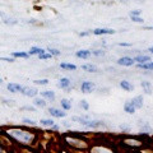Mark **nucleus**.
<instances>
[{"mask_svg":"<svg viewBox=\"0 0 153 153\" xmlns=\"http://www.w3.org/2000/svg\"><path fill=\"white\" fill-rule=\"evenodd\" d=\"M9 135H12L13 138H16L18 142L25 143V144H30L33 142V135L32 133L26 131V130H18V129H13V130H9Z\"/></svg>","mask_w":153,"mask_h":153,"instance_id":"f257e3e1","label":"nucleus"},{"mask_svg":"<svg viewBox=\"0 0 153 153\" xmlns=\"http://www.w3.org/2000/svg\"><path fill=\"white\" fill-rule=\"evenodd\" d=\"M73 121H78L79 124L87 126V128H98V126H103V123L102 121H98V120H89L87 117H79V116H73L71 117Z\"/></svg>","mask_w":153,"mask_h":153,"instance_id":"f03ea898","label":"nucleus"},{"mask_svg":"<svg viewBox=\"0 0 153 153\" xmlns=\"http://www.w3.org/2000/svg\"><path fill=\"white\" fill-rule=\"evenodd\" d=\"M96 88V85L93 82H89V80H85L80 84V91H82L83 93H91L93 92V89Z\"/></svg>","mask_w":153,"mask_h":153,"instance_id":"7ed1b4c3","label":"nucleus"},{"mask_svg":"<svg viewBox=\"0 0 153 153\" xmlns=\"http://www.w3.org/2000/svg\"><path fill=\"white\" fill-rule=\"evenodd\" d=\"M93 35L96 36H103V35H114L115 30H111V28H96V30L92 31Z\"/></svg>","mask_w":153,"mask_h":153,"instance_id":"20e7f679","label":"nucleus"},{"mask_svg":"<svg viewBox=\"0 0 153 153\" xmlns=\"http://www.w3.org/2000/svg\"><path fill=\"white\" fill-rule=\"evenodd\" d=\"M134 63H135V61H134V59L130 56H123L117 60V64L121 66H131V65H134Z\"/></svg>","mask_w":153,"mask_h":153,"instance_id":"39448f33","label":"nucleus"},{"mask_svg":"<svg viewBox=\"0 0 153 153\" xmlns=\"http://www.w3.org/2000/svg\"><path fill=\"white\" fill-rule=\"evenodd\" d=\"M49 114L51 115V116L57 117V119H61V117H65V116H66V112L61 111V110L56 108V107H50V108H49Z\"/></svg>","mask_w":153,"mask_h":153,"instance_id":"423d86ee","label":"nucleus"},{"mask_svg":"<svg viewBox=\"0 0 153 153\" xmlns=\"http://www.w3.org/2000/svg\"><path fill=\"white\" fill-rule=\"evenodd\" d=\"M21 93L23 96H26V97H35V96L38 93V91L35 88H31V87H23Z\"/></svg>","mask_w":153,"mask_h":153,"instance_id":"0eeeda50","label":"nucleus"},{"mask_svg":"<svg viewBox=\"0 0 153 153\" xmlns=\"http://www.w3.org/2000/svg\"><path fill=\"white\" fill-rule=\"evenodd\" d=\"M142 88H143V92H144L146 94H152L153 92V85L151 82H148V80H143V82L140 83Z\"/></svg>","mask_w":153,"mask_h":153,"instance_id":"6e6552de","label":"nucleus"},{"mask_svg":"<svg viewBox=\"0 0 153 153\" xmlns=\"http://www.w3.org/2000/svg\"><path fill=\"white\" fill-rule=\"evenodd\" d=\"M7 88L9 92H12V93H18V92H21L22 88H23V85L21 84H18V83H9L7 85Z\"/></svg>","mask_w":153,"mask_h":153,"instance_id":"1a4fd4ad","label":"nucleus"},{"mask_svg":"<svg viewBox=\"0 0 153 153\" xmlns=\"http://www.w3.org/2000/svg\"><path fill=\"white\" fill-rule=\"evenodd\" d=\"M70 84H71V80L69 78H66V76H64V78H61L59 80V83H57V85L61 88V89H68L70 87Z\"/></svg>","mask_w":153,"mask_h":153,"instance_id":"9d476101","label":"nucleus"},{"mask_svg":"<svg viewBox=\"0 0 153 153\" xmlns=\"http://www.w3.org/2000/svg\"><path fill=\"white\" fill-rule=\"evenodd\" d=\"M135 106L131 103V101H126L125 103H124V111H125L126 114H130V115H133L134 112H135Z\"/></svg>","mask_w":153,"mask_h":153,"instance_id":"9b49d317","label":"nucleus"},{"mask_svg":"<svg viewBox=\"0 0 153 153\" xmlns=\"http://www.w3.org/2000/svg\"><path fill=\"white\" fill-rule=\"evenodd\" d=\"M91 55H92V51L89 50H79L75 52V56L79 57V59H88Z\"/></svg>","mask_w":153,"mask_h":153,"instance_id":"f8f14e48","label":"nucleus"},{"mask_svg":"<svg viewBox=\"0 0 153 153\" xmlns=\"http://www.w3.org/2000/svg\"><path fill=\"white\" fill-rule=\"evenodd\" d=\"M82 69L84 71H87V73H98V68L96 65H92V64H83Z\"/></svg>","mask_w":153,"mask_h":153,"instance_id":"ddd939ff","label":"nucleus"},{"mask_svg":"<svg viewBox=\"0 0 153 153\" xmlns=\"http://www.w3.org/2000/svg\"><path fill=\"white\" fill-rule=\"evenodd\" d=\"M131 103L135 106L137 110H139L143 107V96H137V97H134L131 100Z\"/></svg>","mask_w":153,"mask_h":153,"instance_id":"4468645a","label":"nucleus"},{"mask_svg":"<svg viewBox=\"0 0 153 153\" xmlns=\"http://www.w3.org/2000/svg\"><path fill=\"white\" fill-rule=\"evenodd\" d=\"M134 61L138 63V64H143V63H147V61H151V56L140 54V55H138V56L134 57Z\"/></svg>","mask_w":153,"mask_h":153,"instance_id":"2eb2a0df","label":"nucleus"},{"mask_svg":"<svg viewBox=\"0 0 153 153\" xmlns=\"http://www.w3.org/2000/svg\"><path fill=\"white\" fill-rule=\"evenodd\" d=\"M41 96L46 100H49V101H55L56 96H55V92H52V91H44V92H41Z\"/></svg>","mask_w":153,"mask_h":153,"instance_id":"dca6fc26","label":"nucleus"},{"mask_svg":"<svg viewBox=\"0 0 153 153\" xmlns=\"http://www.w3.org/2000/svg\"><path fill=\"white\" fill-rule=\"evenodd\" d=\"M120 87L124 91H128V92H130V91L134 89V85L129 82V80H121V82H120Z\"/></svg>","mask_w":153,"mask_h":153,"instance_id":"f3484780","label":"nucleus"},{"mask_svg":"<svg viewBox=\"0 0 153 153\" xmlns=\"http://www.w3.org/2000/svg\"><path fill=\"white\" fill-rule=\"evenodd\" d=\"M138 68L143 70H153V61H147L143 64H138Z\"/></svg>","mask_w":153,"mask_h":153,"instance_id":"a211bd4d","label":"nucleus"},{"mask_svg":"<svg viewBox=\"0 0 153 153\" xmlns=\"http://www.w3.org/2000/svg\"><path fill=\"white\" fill-rule=\"evenodd\" d=\"M60 105H61V107H63L65 111H69V110H71V102L69 101V100L63 98V100L60 101Z\"/></svg>","mask_w":153,"mask_h":153,"instance_id":"6ab92c4d","label":"nucleus"},{"mask_svg":"<svg viewBox=\"0 0 153 153\" xmlns=\"http://www.w3.org/2000/svg\"><path fill=\"white\" fill-rule=\"evenodd\" d=\"M33 103H35V106L41 107V108L46 107V101H45L44 98H40V97H37V98L33 100Z\"/></svg>","mask_w":153,"mask_h":153,"instance_id":"aec40b11","label":"nucleus"},{"mask_svg":"<svg viewBox=\"0 0 153 153\" xmlns=\"http://www.w3.org/2000/svg\"><path fill=\"white\" fill-rule=\"evenodd\" d=\"M45 50L44 49H41V47H31V50L28 51V54L30 55H40V54H44Z\"/></svg>","mask_w":153,"mask_h":153,"instance_id":"412c9836","label":"nucleus"},{"mask_svg":"<svg viewBox=\"0 0 153 153\" xmlns=\"http://www.w3.org/2000/svg\"><path fill=\"white\" fill-rule=\"evenodd\" d=\"M60 68L64 69V70H76V66L74 64H70V63H61L60 64Z\"/></svg>","mask_w":153,"mask_h":153,"instance_id":"4be33fe9","label":"nucleus"},{"mask_svg":"<svg viewBox=\"0 0 153 153\" xmlns=\"http://www.w3.org/2000/svg\"><path fill=\"white\" fill-rule=\"evenodd\" d=\"M12 56L13 57H23V59H27L30 54H27V52H23V51H14L12 52Z\"/></svg>","mask_w":153,"mask_h":153,"instance_id":"5701e85b","label":"nucleus"},{"mask_svg":"<svg viewBox=\"0 0 153 153\" xmlns=\"http://www.w3.org/2000/svg\"><path fill=\"white\" fill-rule=\"evenodd\" d=\"M40 124L42 126H50V128H52V125H54V120H51V119H42V120L40 121Z\"/></svg>","mask_w":153,"mask_h":153,"instance_id":"b1692460","label":"nucleus"},{"mask_svg":"<svg viewBox=\"0 0 153 153\" xmlns=\"http://www.w3.org/2000/svg\"><path fill=\"white\" fill-rule=\"evenodd\" d=\"M33 83L37 85H46V84H49V79H36V80H33Z\"/></svg>","mask_w":153,"mask_h":153,"instance_id":"393cba45","label":"nucleus"},{"mask_svg":"<svg viewBox=\"0 0 153 153\" xmlns=\"http://www.w3.org/2000/svg\"><path fill=\"white\" fill-rule=\"evenodd\" d=\"M47 51H49L52 56H59L61 54V52L57 50V49H52V47H47Z\"/></svg>","mask_w":153,"mask_h":153,"instance_id":"a878e982","label":"nucleus"},{"mask_svg":"<svg viewBox=\"0 0 153 153\" xmlns=\"http://www.w3.org/2000/svg\"><path fill=\"white\" fill-rule=\"evenodd\" d=\"M38 57H40L41 60H47V59H51L52 55L50 54V52H49V54H46V51H45L44 54H40V55H38Z\"/></svg>","mask_w":153,"mask_h":153,"instance_id":"bb28decb","label":"nucleus"},{"mask_svg":"<svg viewBox=\"0 0 153 153\" xmlns=\"http://www.w3.org/2000/svg\"><path fill=\"white\" fill-rule=\"evenodd\" d=\"M131 21L135 22V23H143V22H144V19L140 18L139 16H131Z\"/></svg>","mask_w":153,"mask_h":153,"instance_id":"cd10ccee","label":"nucleus"},{"mask_svg":"<svg viewBox=\"0 0 153 153\" xmlns=\"http://www.w3.org/2000/svg\"><path fill=\"white\" fill-rule=\"evenodd\" d=\"M92 55H94V56H103L105 55V51L103 50H93L92 51Z\"/></svg>","mask_w":153,"mask_h":153,"instance_id":"c85d7f7f","label":"nucleus"},{"mask_svg":"<svg viewBox=\"0 0 153 153\" xmlns=\"http://www.w3.org/2000/svg\"><path fill=\"white\" fill-rule=\"evenodd\" d=\"M142 133H147V134L152 133V129L149 128V125H148V124H144V126L142 128Z\"/></svg>","mask_w":153,"mask_h":153,"instance_id":"c756f323","label":"nucleus"},{"mask_svg":"<svg viewBox=\"0 0 153 153\" xmlns=\"http://www.w3.org/2000/svg\"><path fill=\"white\" fill-rule=\"evenodd\" d=\"M79 105H80V107H82L83 110H88V108H89V105H88V102L85 101V100H82Z\"/></svg>","mask_w":153,"mask_h":153,"instance_id":"7c9ffc66","label":"nucleus"},{"mask_svg":"<svg viewBox=\"0 0 153 153\" xmlns=\"http://www.w3.org/2000/svg\"><path fill=\"white\" fill-rule=\"evenodd\" d=\"M23 123L27 124V125H36V121L32 120V119H23Z\"/></svg>","mask_w":153,"mask_h":153,"instance_id":"2f4dec72","label":"nucleus"},{"mask_svg":"<svg viewBox=\"0 0 153 153\" xmlns=\"http://www.w3.org/2000/svg\"><path fill=\"white\" fill-rule=\"evenodd\" d=\"M5 25H17V21H14V19H7V21H4Z\"/></svg>","mask_w":153,"mask_h":153,"instance_id":"473e14b6","label":"nucleus"},{"mask_svg":"<svg viewBox=\"0 0 153 153\" xmlns=\"http://www.w3.org/2000/svg\"><path fill=\"white\" fill-rule=\"evenodd\" d=\"M142 14V10H131L130 12V17L131 16H140Z\"/></svg>","mask_w":153,"mask_h":153,"instance_id":"72a5a7b5","label":"nucleus"},{"mask_svg":"<svg viewBox=\"0 0 153 153\" xmlns=\"http://www.w3.org/2000/svg\"><path fill=\"white\" fill-rule=\"evenodd\" d=\"M4 102H5L7 105H12V106L14 105V101H13V100H7V98H4Z\"/></svg>","mask_w":153,"mask_h":153,"instance_id":"f704fd0d","label":"nucleus"},{"mask_svg":"<svg viewBox=\"0 0 153 153\" xmlns=\"http://www.w3.org/2000/svg\"><path fill=\"white\" fill-rule=\"evenodd\" d=\"M22 110H28V111H35V107H31V106H25V107H22Z\"/></svg>","mask_w":153,"mask_h":153,"instance_id":"c9c22d12","label":"nucleus"},{"mask_svg":"<svg viewBox=\"0 0 153 153\" xmlns=\"http://www.w3.org/2000/svg\"><path fill=\"white\" fill-rule=\"evenodd\" d=\"M119 46H126V47H129V46H131V44H119Z\"/></svg>","mask_w":153,"mask_h":153,"instance_id":"e433bc0d","label":"nucleus"},{"mask_svg":"<svg viewBox=\"0 0 153 153\" xmlns=\"http://www.w3.org/2000/svg\"><path fill=\"white\" fill-rule=\"evenodd\" d=\"M87 35H89V32H82V33H80V36H87Z\"/></svg>","mask_w":153,"mask_h":153,"instance_id":"4c0bfd02","label":"nucleus"},{"mask_svg":"<svg viewBox=\"0 0 153 153\" xmlns=\"http://www.w3.org/2000/svg\"><path fill=\"white\" fill-rule=\"evenodd\" d=\"M144 30H153V26H147L144 27Z\"/></svg>","mask_w":153,"mask_h":153,"instance_id":"58836bf2","label":"nucleus"},{"mask_svg":"<svg viewBox=\"0 0 153 153\" xmlns=\"http://www.w3.org/2000/svg\"><path fill=\"white\" fill-rule=\"evenodd\" d=\"M148 51H149L151 54H153V47H149V49H148Z\"/></svg>","mask_w":153,"mask_h":153,"instance_id":"ea45409f","label":"nucleus"},{"mask_svg":"<svg viewBox=\"0 0 153 153\" xmlns=\"http://www.w3.org/2000/svg\"><path fill=\"white\" fill-rule=\"evenodd\" d=\"M0 17H4V13L3 12H0Z\"/></svg>","mask_w":153,"mask_h":153,"instance_id":"a19ab883","label":"nucleus"},{"mask_svg":"<svg viewBox=\"0 0 153 153\" xmlns=\"http://www.w3.org/2000/svg\"><path fill=\"white\" fill-rule=\"evenodd\" d=\"M1 82H3V79H1V78H0V83H1Z\"/></svg>","mask_w":153,"mask_h":153,"instance_id":"79ce46f5","label":"nucleus"}]
</instances>
